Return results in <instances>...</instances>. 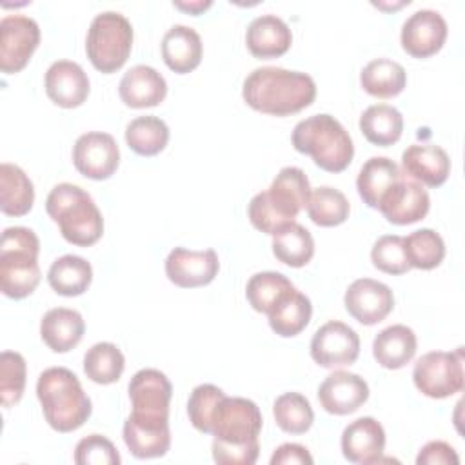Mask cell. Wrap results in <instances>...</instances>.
<instances>
[{"label": "cell", "mask_w": 465, "mask_h": 465, "mask_svg": "<svg viewBox=\"0 0 465 465\" xmlns=\"http://www.w3.org/2000/svg\"><path fill=\"white\" fill-rule=\"evenodd\" d=\"M314 460L300 443H283L271 456V465H311Z\"/></svg>", "instance_id": "47"}, {"label": "cell", "mask_w": 465, "mask_h": 465, "mask_svg": "<svg viewBox=\"0 0 465 465\" xmlns=\"http://www.w3.org/2000/svg\"><path fill=\"white\" fill-rule=\"evenodd\" d=\"M351 205L347 196L329 185H322L311 191L307 203V214L312 223L320 227H336L349 218Z\"/></svg>", "instance_id": "35"}, {"label": "cell", "mask_w": 465, "mask_h": 465, "mask_svg": "<svg viewBox=\"0 0 465 465\" xmlns=\"http://www.w3.org/2000/svg\"><path fill=\"white\" fill-rule=\"evenodd\" d=\"M202 38L189 25L176 24L162 38V58L173 73L185 74L194 71L202 62Z\"/></svg>", "instance_id": "23"}, {"label": "cell", "mask_w": 465, "mask_h": 465, "mask_svg": "<svg viewBox=\"0 0 465 465\" xmlns=\"http://www.w3.org/2000/svg\"><path fill=\"white\" fill-rule=\"evenodd\" d=\"M133 49V25L116 13L104 11L96 15L87 29L85 51L93 67L111 74L118 71L129 58Z\"/></svg>", "instance_id": "7"}, {"label": "cell", "mask_w": 465, "mask_h": 465, "mask_svg": "<svg viewBox=\"0 0 465 465\" xmlns=\"http://www.w3.org/2000/svg\"><path fill=\"white\" fill-rule=\"evenodd\" d=\"M40 240L27 227H7L0 238V289L7 298L22 300L38 287Z\"/></svg>", "instance_id": "5"}, {"label": "cell", "mask_w": 465, "mask_h": 465, "mask_svg": "<svg viewBox=\"0 0 465 465\" xmlns=\"http://www.w3.org/2000/svg\"><path fill=\"white\" fill-rule=\"evenodd\" d=\"M40 44L38 24L24 15L0 20V69L5 74L22 71Z\"/></svg>", "instance_id": "10"}, {"label": "cell", "mask_w": 465, "mask_h": 465, "mask_svg": "<svg viewBox=\"0 0 465 465\" xmlns=\"http://www.w3.org/2000/svg\"><path fill=\"white\" fill-rule=\"evenodd\" d=\"M403 176L398 163L387 156L369 158L356 178V189L363 203L372 209H378L383 194Z\"/></svg>", "instance_id": "26"}, {"label": "cell", "mask_w": 465, "mask_h": 465, "mask_svg": "<svg viewBox=\"0 0 465 465\" xmlns=\"http://www.w3.org/2000/svg\"><path fill=\"white\" fill-rule=\"evenodd\" d=\"M360 356V338L352 327L331 320L323 323L311 340V358L325 369L352 365Z\"/></svg>", "instance_id": "11"}, {"label": "cell", "mask_w": 465, "mask_h": 465, "mask_svg": "<svg viewBox=\"0 0 465 465\" xmlns=\"http://www.w3.org/2000/svg\"><path fill=\"white\" fill-rule=\"evenodd\" d=\"M35 202V187L24 169L4 162L0 165V209L7 216H24Z\"/></svg>", "instance_id": "28"}, {"label": "cell", "mask_w": 465, "mask_h": 465, "mask_svg": "<svg viewBox=\"0 0 465 465\" xmlns=\"http://www.w3.org/2000/svg\"><path fill=\"white\" fill-rule=\"evenodd\" d=\"M262 425V412L252 400L223 396L214 409L211 423L213 452L238 456L251 449H260Z\"/></svg>", "instance_id": "6"}, {"label": "cell", "mask_w": 465, "mask_h": 465, "mask_svg": "<svg viewBox=\"0 0 465 465\" xmlns=\"http://www.w3.org/2000/svg\"><path fill=\"white\" fill-rule=\"evenodd\" d=\"M36 396L45 421L58 432L80 429L91 416L93 405L76 374L65 367L45 369L36 381Z\"/></svg>", "instance_id": "2"}, {"label": "cell", "mask_w": 465, "mask_h": 465, "mask_svg": "<svg viewBox=\"0 0 465 465\" xmlns=\"http://www.w3.org/2000/svg\"><path fill=\"white\" fill-rule=\"evenodd\" d=\"M418 340L411 327L396 323L380 331L372 341L374 360L385 369H401L416 354Z\"/></svg>", "instance_id": "25"}, {"label": "cell", "mask_w": 465, "mask_h": 465, "mask_svg": "<svg viewBox=\"0 0 465 465\" xmlns=\"http://www.w3.org/2000/svg\"><path fill=\"white\" fill-rule=\"evenodd\" d=\"M276 425L289 434H303L314 421L309 400L300 392H283L272 403Z\"/></svg>", "instance_id": "40"}, {"label": "cell", "mask_w": 465, "mask_h": 465, "mask_svg": "<svg viewBox=\"0 0 465 465\" xmlns=\"http://www.w3.org/2000/svg\"><path fill=\"white\" fill-rule=\"evenodd\" d=\"M74 461L78 465H118L120 454L105 436L89 434L76 443Z\"/></svg>", "instance_id": "45"}, {"label": "cell", "mask_w": 465, "mask_h": 465, "mask_svg": "<svg viewBox=\"0 0 465 465\" xmlns=\"http://www.w3.org/2000/svg\"><path fill=\"white\" fill-rule=\"evenodd\" d=\"M242 96L258 113L289 116L314 102L316 84L307 73L267 65L247 74Z\"/></svg>", "instance_id": "1"}, {"label": "cell", "mask_w": 465, "mask_h": 465, "mask_svg": "<svg viewBox=\"0 0 465 465\" xmlns=\"http://www.w3.org/2000/svg\"><path fill=\"white\" fill-rule=\"evenodd\" d=\"M245 44L256 58H278L285 54L292 44L291 27L276 15L256 16L245 33Z\"/></svg>", "instance_id": "22"}, {"label": "cell", "mask_w": 465, "mask_h": 465, "mask_svg": "<svg viewBox=\"0 0 465 465\" xmlns=\"http://www.w3.org/2000/svg\"><path fill=\"white\" fill-rule=\"evenodd\" d=\"M173 385L158 369H142L129 381L131 414L127 420L147 429L169 427Z\"/></svg>", "instance_id": "8"}, {"label": "cell", "mask_w": 465, "mask_h": 465, "mask_svg": "<svg viewBox=\"0 0 465 465\" xmlns=\"http://www.w3.org/2000/svg\"><path fill=\"white\" fill-rule=\"evenodd\" d=\"M405 256L411 267L430 271L445 258V242L432 229H418L403 238Z\"/></svg>", "instance_id": "38"}, {"label": "cell", "mask_w": 465, "mask_h": 465, "mask_svg": "<svg viewBox=\"0 0 465 465\" xmlns=\"http://www.w3.org/2000/svg\"><path fill=\"white\" fill-rule=\"evenodd\" d=\"M416 389L434 400L449 398L463 391V349L454 352L432 351L416 360L412 369Z\"/></svg>", "instance_id": "9"}, {"label": "cell", "mask_w": 465, "mask_h": 465, "mask_svg": "<svg viewBox=\"0 0 465 465\" xmlns=\"http://www.w3.org/2000/svg\"><path fill=\"white\" fill-rule=\"evenodd\" d=\"M369 398L367 381L349 371L331 372L318 387V401L329 412L336 416L352 414Z\"/></svg>", "instance_id": "17"}, {"label": "cell", "mask_w": 465, "mask_h": 465, "mask_svg": "<svg viewBox=\"0 0 465 465\" xmlns=\"http://www.w3.org/2000/svg\"><path fill=\"white\" fill-rule=\"evenodd\" d=\"M429 207L430 198L427 189L405 174L383 194L378 203V211L394 225H409L423 220Z\"/></svg>", "instance_id": "14"}, {"label": "cell", "mask_w": 465, "mask_h": 465, "mask_svg": "<svg viewBox=\"0 0 465 465\" xmlns=\"http://www.w3.org/2000/svg\"><path fill=\"white\" fill-rule=\"evenodd\" d=\"M291 140L298 153L309 154L327 173L345 171L354 156L351 134L327 113L300 120L292 129Z\"/></svg>", "instance_id": "4"}, {"label": "cell", "mask_w": 465, "mask_h": 465, "mask_svg": "<svg viewBox=\"0 0 465 465\" xmlns=\"http://www.w3.org/2000/svg\"><path fill=\"white\" fill-rule=\"evenodd\" d=\"M283 207H287L292 214L298 216L302 209L307 207L311 198V183L307 174L300 167H283L271 187L267 189Z\"/></svg>", "instance_id": "36"}, {"label": "cell", "mask_w": 465, "mask_h": 465, "mask_svg": "<svg viewBox=\"0 0 465 465\" xmlns=\"http://www.w3.org/2000/svg\"><path fill=\"white\" fill-rule=\"evenodd\" d=\"M85 322L74 309H49L40 322V336L53 352H69L84 338Z\"/></svg>", "instance_id": "24"}, {"label": "cell", "mask_w": 465, "mask_h": 465, "mask_svg": "<svg viewBox=\"0 0 465 465\" xmlns=\"http://www.w3.org/2000/svg\"><path fill=\"white\" fill-rule=\"evenodd\" d=\"M125 367V358L122 351L111 341L94 343L84 354V372L85 376L100 385H109L120 380Z\"/></svg>", "instance_id": "34"}, {"label": "cell", "mask_w": 465, "mask_h": 465, "mask_svg": "<svg viewBox=\"0 0 465 465\" xmlns=\"http://www.w3.org/2000/svg\"><path fill=\"white\" fill-rule=\"evenodd\" d=\"M124 441L131 454L138 460L160 458L165 456L171 447V430L165 429H147L133 423L131 420L124 421Z\"/></svg>", "instance_id": "41"}, {"label": "cell", "mask_w": 465, "mask_h": 465, "mask_svg": "<svg viewBox=\"0 0 465 465\" xmlns=\"http://www.w3.org/2000/svg\"><path fill=\"white\" fill-rule=\"evenodd\" d=\"M220 271L218 254L214 249L189 251L174 247L165 258V274L169 282L182 289L209 285Z\"/></svg>", "instance_id": "15"}, {"label": "cell", "mask_w": 465, "mask_h": 465, "mask_svg": "<svg viewBox=\"0 0 465 465\" xmlns=\"http://www.w3.org/2000/svg\"><path fill=\"white\" fill-rule=\"evenodd\" d=\"M247 216L254 229L271 236L296 222V216L289 209H285L274 196H271L267 189L251 198Z\"/></svg>", "instance_id": "37"}, {"label": "cell", "mask_w": 465, "mask_h": 465, "mask_svg": "<svg viewBox=\"0 0 465 465\" xmlns=\"http://www.w3.org/2000/svg\"><path fill=\"white\" fill-rule=\"evenodd\" d=\"M272 254L289 267H303L314 254L312 234L303 225L292 222L272 236Z\"/></svg>", "instance_id": "33"}, {"label": "cell", "mask_w": 465, "mask_h": 465, "mask_svg": "<svg viewBox=\"0 0 465 465\" xmlns=\"http://www.w3.org/2000/svg\"><path fill=\"white\" fill-rule=\"evenodd\" d=\"M371 260L376 269L387 274H403L411 269L405 256L403 238L398 234L380 236L372 245Z\"/></svg>", "instance_id": "44"}, {"label": "cell", "mask_w": 465, "mask_h": 465, "mask_svg": "<svg viewBox=\"0 0 465 465\" xmlns=\"http://www.w3.org/2000/svg\"><path fill=\"white\" fill-rule=\"evenodd\" d=\"M45 93L53 104L73 109L87 100L89 78L76 62L56 60L45 71Z\"/></svg>", "instance_id": "18"}, {"label": "cell", "mask_w": 465, "mask_h": 465, "mask_svg": "<svg viewBox=\"0 0 465 465\" xmlns=\"http://www.w3.org/2000/svg\"><path fill=\"white\" fill-rule=\"evenodd\" d=\"M360 131L372 145L389 147L401 138L403 116L389 104H374L361 113Z\"/></svg>", "instance_id": "31"}, {"label": "cell", "mask_w": 465, "mask_h": 465, "mask_svg": "<svg viewBox=\"0 0 465 465\" xmlns=\"http://www.w3.org/2000/svg\"><path fill=\"white\" fill-rule=\"evenodd\" d=\"M347 312L361 325H374L385 320L394 309V294L389 285L372 280H354L343 296Z\"/></svg>", "instance_id": "13"}, {"label": "cell", "mask_w": 465, "mask_h": 465, "mask_svg": "<svg viewBox=\"0 0 465 465\" xmlns=\"http://www.w3.org/2000/svg\"><path fill=\"white\" fill-rule=\"evenodd\" d=\"M51 289L60 296H80L93 282L91 263L76 254H64L54 260L47 271Z\"/></svg>", "instance_id": "29"}, {"label": "cell", "mask_w": 465, "mask_h": 465, "mask_svg": "<svg viewBox=\"0 0 465 465\" xmlns=\"http://www.w3.org/2000/svg\"><path fill=\"white\" fill-rule=\"evenodd\" d=\"M73 163L85 178L107 180L116 173L120 163L118 143L109 133H85L74 142Z\"/></svg>", "instance_id": "12"}, {"label": "cell", "mask_w": 465, "mask_h": 465, "mask_svg": "<svg viewBox=\"0 0 465 465\" xmlns=\"http://www.w3.org/2000/svg\"><path fill=\"white\" fill-rule=\"evenodd\" d=\"M447 22L434 9H420L412 13L401 25V47L414 58H429L436 54L447 40Z\"/></svg>", "instance_id": "16"}, {"label": "cell", "mask_w": 465, "mask_h": 465, "mask_svg": "<svg viewBox=\"0 0 465 465\" xmlns=\"http://www.w3.org/2000/svg\"><path fill=\"white\" fill-rule=\"evenodd\" d=\"M360 84L374 98H394L405 89L407 73L401 64L391 58H376L361 69Z\"/></svg>", "instance_id": "30"}, {"label": "cell", "mask_w": 465, "mask_h": 465, "mask_svg": "<svg viewBox=\"0 0 465 465\" xmlns=\"http://www.w3.org/2000/svg\"><path fill=\"white\" fill-rule=\"evenodd\" d=\"M418 465H458L460 458L456 450L445 441H429L416 456Z\"/></svg>", "instance_id": "46"}, {"label": "cell", "mask_w": 465, "mask_h": 465, "mask_svg": "<svg viewBox=\"0 0 465 465\" xmlns=\"http://www.w3.org/2000/svg\"><path fill=\"white\" fill-rule=\"evenodd\" d=\"M118 93L127 107H154L163 102L167 94V82L154 67L138 64L124 73Z\"/></svg>", "instance_id": "21"}, {"label": "cell", "mask_w": 465, "mask_h": 465, "mask_svg": "<svg viewBox=\"0 0 465 465\" xmlns=\"http://www.w3.org/2000/svg\"><path fill=\"white\" fill-rule=\"evenodd\" d=\"M45 211L60 234L73 245L89 247L104 234V218L87 191L74 183H58L45 200Z\"/></svg>", "instance_id": "3"}, {"label": "cell", "mask_w": 465, "mask_h": 465, "mask_svg": "<svg viewBox=\"0 0 465 465\" xmlns=\"http://www.w3.org/2000/svg\"><path fill=\"white\" fill-rule=\"evenodd\" d=\"M223 396H225V392L213 383H202L193 389V392L187 400V416L196 430H200L203 434H211L213 414H214L218 401Z\"/></svg>", "instance_id": "43"}, {"label": "cell", "mask_w": 465, "mask_h": 465, "mask_svg": "<svg viewBox=\"0 0 465 465\" xmlns=\"http://www.w3.org/2000/svg\"><path fill=\"white\" fill-rule=\"evenodd\" d=\"M405 176L427 187H440L450 174V158L447 151L434 143H412L401 154Z\"/></svg>", "instance_id": "19"}, {"label": "cell", "mask_w": 465, "mask_h": 465, "mask_svg": "<svg viewBox=\"0 0 465 465\" xmlns=\"http://www.w3.org/2000/svg\"><path fill=\"white\" fill-rule=\"evenodd\" d=\"M267 316L271 329L278 336L292 338L309 325L312 316V305L311 300L294 287L276 302Z\"/></svg>", "instance_id": "27"}, {"label": "cell", "mask_w": 465, "mask_h": 465, "mask_svg": "<svg viewBox=\"0 0 465 465\" xmlns=\"http://www.w3.org/2000/svg\"><path fill=\"white\" fill-rule=\"evenodd\" d=\"M173 5L178 7V9H182V11H185V13H189V15H193V16H196V15L203 13L205 9H209V7L213 5V2H211V0H191V2L174 0Z\"/></svg>", "instance_id": "48"}, {"label": "cell", "mask_w": 465, "mask_h": 465, "mask_svg": "<svg viewBox=\"0 0 465 465\" xmlns=\"http://www.w3.org/2000/svg\"><path fill=\"white\" fill-rule=\"evenodd\" d=\"M385 449V430L371 416L351 421L341 432V452L351 463H376Z\"/></svg>", "instance_id": "20"}, {"label": "cell", "mask_w": 465, "mask_h": 465, "mask_svg": "<svg viewBox=\"0 0 465 465\" xmlns=\"http://www.w3.org/2000/svg\"><path fill=\"white\" fill-rule=\"evenodd\" d=\"M27 378V365L20 352L4 351L0 356V401L13 407L22 400Z\"/></svg>", "instance_id": "42"}, {"label": "cell", "mask_w": 465, "mask_h": 465, "mask_svg": "<svg viewBox=\"0 0 465 465\" xmlns=\"http://www.w3.org/2000/svg\"><path fill=\"white\" fill-rule=\"evenodd\" d=\"M125 142L136 154L154 156L165 149L169 142V127L158 116H136L125 127Z\"/></svg>", "instance_id": "32"}, {"label": "cell", "mask_w": 465, "mask_h": 465, "mask_svg": "<svg viewBox=\"0 0 465 465\" xmlns=\"http://www.w3.org/2000/svg\"><path fill=\"white\" fill-rule=\"evenodd\" d=\"M291 289H294V285L287 276L274 271H263L249 278L245 296L254 311L267 314L276 305V302Z\"/></svg>", "instance_id": "39"}]
</instances>
